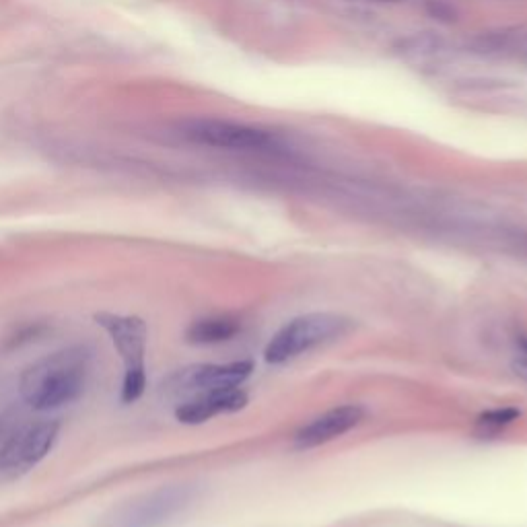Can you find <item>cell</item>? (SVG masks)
I'll list each match as a JSON object with an SVG mask.
<instances>
[{
  "instance_id": "52a82bcc",
  "label": "cell",
  "mask_w": 527,
  "mask_h": 527,
  "mask_svg": "<svg viewBox=\"0 0 527 527\" xmlns=\"http://www.w3.org/2000/svg\"><path fill=\"white\" fill-rule=\"evenodd\" d=\"M182 134L196 145L225 151H268L274 147L268 132L227 120H190L182 126Z\"/></svg>"
},
{
  "instance_id": "8fae6325",
  "label": "cell",
  "mask_w": 527,
  "mask_h": 527,
  "mask_svg": "<svg viewBox=\"0 0 527 527\" xmlns=\"http://www.w3.org/2000/svg\"><path fill=\"white\" fill-rule=\"evenodd\" d=\"M443 48H445V40L441 38V35L433 31H423V33H412L408 35V38L398 40L394 46V52L408 60H423V58H431L443 52Z\"/></svg>"
},
{
  "instance_id": "9c48e42d",
  "label": "cell",
  "mask_w": 527,
  "mask_h": 527,
  "mask_svg": "<svg viewBox=\"0 0 527 527\" xmlns=\"http://www.w3.org/2000/svg\"><path fill=\"white\" fill-rule=\"evenodd\" d=\"M248 406V394L239 388L215 390L186 398L175 408V418L184 425H202L221 414H233Z\"/></svg>"
},
{
  "instance_id": "5b68a950",
  "label": "cell",
  "mask_w": 527,
  "mask_h": 527,
  "mask_svg": "<svg viewBox=\"0 0 527 527\" xmlns=\"http://www.w3.org/2000/svg\"><path fill=\"white\" fill-rule=\"evenodd\" d=\"M56 420L31 423L13 433L0 447V476H21L44 462L58 441Z\"/></svg>"
},
{
  "instance_id": "9a60e30c",
  "label": "cell",
  "mask_w": 527,
  "mask_h": 527,
  "mask_svg": "<svg viewBox=\"0 0 527 527\" xmlns=\"http://www.w3.org/2000/svg\"><path fill=\"white\" fill-rule=\"evenodd\" d=\"M385 3H394V0H385Z\"/></svg>"
},
{
  "instance_id": "6da1fadb",
  "label": "cell",
  "mask_w": 527,
  "mask_h": 527,
  "mask_svg": "<svg viewBox=\"0 0 527 527\" xmlns=\"http://www.w3.org/2000/svg\"><path fill=\"white\" fill-rule=\"evenodd\" d=\"M89 373L91 350L87 346L60 348L23 369L19 394L33 410H58L85 394Z\"/></svg>"
},
{
  "instance_id": "8992f818",
  "label": "cell",
  "mask_w": 527,
  "mask_h": 527,
  "mask_svg": "<svg viewBox=\"0 0 527 527\" xmlns=\"http://www.w3.org/2000/svg\"><path fill=\"white\" fill-rule=\"evenodd\" d=\"M254 373L252 361H233V363H200L190 365L173 373L167 381V392L171 396L192 398L196 394L241 388Z\"/></svg>"
},
{
  "instance_id": "30bf717a",
  "label": "cell",
  "mask_w": 527,
  "mask_h": 527,
  "mask_svg": "<svg viewBox=\"0 0 527 527\" xmlns=\"http://www.w3.org/2000/svg\"><path fill=\"white\" fill-rule=\"evenodd\" d=\"M239 328L241 326L235 318H229V315H215V318H202L192 322L186 330V340L198 346L221 344L233 340Z\"/></svg>"
},
{
  "instance_id": "4fadbf2b",
  "label": "cell",
  "mask_w": 527,
  "mask_h": 527,
  "mask_svg": "<svg viewBox=\"0 0 527 527\" xmlns=\"http://www.w3.org/2000/svg\"><path fill=\"white\" fill-rule=\"evenodd\" d=\"M425 11L429 17L445 25H451L460 19V11L447 3V0H425Z\"/></svg>"
},
{
  "instance_id": "3957f363",
  "label": "cell",
  "mask_w": 527,
  "mask_h": 527,
  "mask_svg": "<svg viewBox=\"0 0 527 527\" xmlns=\"http://www.w3.org/2000/svg\"><path fill=\"white\" fill-rule=\"evenodd\" d=\"M348 328L350 320L340 313L315 311L299 315V318L287 322L272 336L264 350V359L270 365L291 363L311 353L313 348L346 334Z\"/></svg>"
},
{
  "instance_id": "ba28073f",
  "label": "cell",
  "mask_w": 527,
  "mask_h": 527,
  "mask_svg": "<svg viewBox=\"0 0 527 527\" xmlns=\"http://www.w3.org/2000/svg\"><path fill=\"white\" fill-rule=\"evenodd\" d=\"M365 410L357 404H344L311 418L295 435V447L305 451L326 445L361 425Z\"/></svg>"
},
{
  "instance_id": "5bb4252c",
  "label": "cell",
  "mask_w": 527,
  "mask_h": 527,
  "mask_svg": "<svg viewBox=\"0 0 527 527\" xmlns=\"http://www.w3.org/2000/svg\"><path fill=\"white\" fill-rule=\"evenodd\" d=\"M513 371H515L521 379L527 381V346H525V357L513 363Z\"/></svg>"
},
{
  "instance_id": "7c38bea8",
  "label": "cell",
  "mask_w": 527,
  "mask_h": 527,
  "mask_svg": "<svg viewBox=\"0 0 527 527\" xmlns=\"http://www.w3.org/2000/svg\"><path fill=\"white\" fill-rule=\"evenodd\" d=\"M519 416H521V410H517V408L486 410L476 418V431L484 437L486 435H499L509 425H513Z\"/></svg>"
},
{
  "instance_id": "277c9868",
  "label": "cell",
  "mask_w": 527,
  "mask_h": 527,
  "mask_svg": "<svg viewBox=\"0 0 527 527\" xmlns=\"http://www.w3.org/2000/svg\"><path fill=\"white\" fill-rule=\"evenodd\" d=\"M190 488L161 486L105 513L95 527H163L190 503Z\"/></svg>"
},
{
  "instance_id": "7a4b0ae2",
  "label": "cell",
  "mask_w": 527,
  "mask_h": 527,
  "mask_svg": "<svg viewBox=\"0 0 527 527\" xmlns=\"http://www.w3.org/2000/svg\"><path fill=\"white\" fill-rule=\"evenodd\" d=\"M93 320L110 336L124 363V379L120 390L122 404L138 402L147 390V322L140 320L138 315H122L110 311L95 313Z\"/></svg>"
}]
</instances>
